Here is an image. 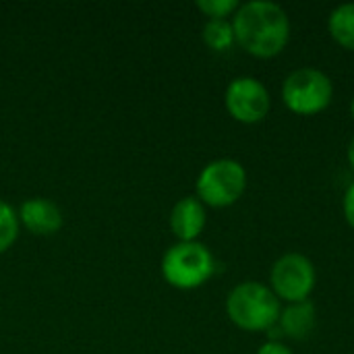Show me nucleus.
<instances>
[{
	"label": "nucleus",
	"mask_w": 354,
	"mask_h": 354,
	"mask_svg": "<svg viewBox=\"0 0 354 354\" xmlns=\"http://www.w3.org/2000/svg\"><path fill=\"white\" fill-rule=\"evenodd\" d=\"M234 44L255 58H274L290 41V19L286 10L268 0H251L232 17Z\"/></svg>",
	"instance_id": "obj_1"
},
{
	"label": "nucleus",
	"mask_w": 354,
	"mask_h": 354,
	"mask_svg": "<svg viewBox=\"0 0 354 354\" xmlns=\"http://www.w3.org/2000/svg\"><path fill=\"white\" fill-rule=\"evenodd\" d=\"M280 299L261 282H241L226 297V313L243 332H270L280 319Z\"/></svg>",
	"instance_id": "obj_2"
},
{
	"label": "nucleus",
	"mask_w": 354,
	"mask_h": 354,
	"mask_svg": "<svg viewBox=\"0 0 354 354\" xmlns=\"http://www.w3.org/2000/svg\"><path fill=\"white\" fill-rule=\"evenodd\" d=\"M216 272V259L212 251L199 243H176L162 259L164 280L178 290H193L203 286Z\"/></svg>",
	"instance_id": "obj_3"
},
{
	"label": "nucleus",
	"mask_w": 354,
	"mask_h": 354,
	"mask_svg": "<svg viewBox=\"0 0 354 354\" xmlns=\"http://www.w3.org/2000/svg\"><path fill=\"white\" fill-rule=\"evenodd\" d=\"M332 79L315 66L295 68L282 83V102L299 116H315L324 112L332 104Z\"/></svg>",
	"instance_id": "obj_4"
},
{
	"label": "nucleus",
	"mask_w": 354,
	"mask_h": 354,
	"mask_svg": "<svg viewBox=\"0 0 354 354\" xmlns=\"http://www.w3.org/2000/svg\"><path fill=\"white\" fill-rule=\"evenodd\" d=\"M247 189L245 166L232 158L209 162L197 176V199L209 207L234 205Z\"/></svg>",
	"instance_id": "obj_5"
},
{
	"label": "nucleus",
	"mask_w": 354,
	"mask_h": 354,
	"mask_svg": "<svg viewBox=\"0 0 354 354\" xmlns=\"http://www.w3.org/2000/svg\"><path fill=\"white\" fill-rule=\"evenodd\" d=\"M315 268L313 261L303 253H286L282 255L270 272V288L280 299L290 303L309 301L315 288Z\"/></svg>",
	"instance_id": "obj_6"
},
{
	"label": "nucleus",
	"mask_w": 354,
	"mask_h": 354,
	"mask_svg": "<svg viewBox=\"0 0 354 354\" xmlns=\"http://www.w3.org/2000/svg\"><path fill=\"white\" fill-rule=\"evenodd\" d=\"M228 114L243 124L261 122L272 108V97L266 85L255 77H236L228 83L224 93Z\"/></svg>",
	"instance_id": "obj_7"
},
{
	"label": "nucleus",
	"mask_w": 354,
	"mask_h": 354,
	"mask_svg": "<svg viewBox=\"0 0 354 354\" xmlns=\"http://www.w3.org/2000/svg\"><path fill=\"white\" fill-rule=\"evenodd\" d=\"M207 222L205 205L197 197H183L170 212V230L178 243H193L199 239Z\"/></svg>",
	"instance_id": "obj_8"
},
{
	"label": "nucleus",
	"mask_w": 354,
	"mask_h": 354,
	"mask_svg": "<svg viewBox=\"0 0 354 354\" xmlns=\"http://www.w3.org/2000/svg\"><path fill=\"white\" fill-rule=\"evenodd\" d=\"M19 222L37 236H50L62 228V212L54 201L35 197V199H27L21 205Z\"/></svg>",
	"instance_id": "obj_9"
},
{
	"label": "nucleus",
	"mask_w": 354,
	"mask_h": 354,
	"mask_svg": "<svg viewBox=\"0 0 354 354\" xmlns=\"http://www.w3.org/2000/svg\"><path fill=\"white\" fill-rule=\"evenodd\" d=\"M317 324V311L311 301L290 303L286 309L280 311L278 328L290 340H305L313 334Z\"/></svg>",
	"instance_id": "obj_10"
},
{
	"label": "nucleus",
	"mask_w": 354,
	"mask_h": 354,
	"mask_svg": "<svg viewBox=\"0 0 354 354\" xmlns=\"http://www.w3.org/2000/svg\"><path fill=\"white\" fill-rule=\"evenodd\" d=\"M328 29L338 46L354 52V2L340 4L330 12Z\"/></svg>",
	"instance_id": "obj_11"
},
{
	"label": "nucleus",
	"mask_w": 354,
	"mask_h": 354,
	"mask_svg": "<svg viewBox=\"0 0 354 354\" xmlns=\"http://www.w3.org/2000/svg\"><path fill=\"white\" fill-rule=\"evenodd\" d=\"M203 41L214 52H226L234 44V29L230 21H207L203 25Z\"/></svg>",
	"instance_id": "obj_12"
},
{
	"label": "nucleus",
	"mask_w": 354,
	"mask_h": 354,
	"mask_svg": "<svg viewBox=\"0 0 354 354\" xmlns=\"http://www.w3.org/2000/svg\"><path fill=\"white\" fill-rule=\"evenodd\" d=\"M19 236V216L17 212L0 201V253L8 251Z\"/></svg>",
	"instance_id": "obj_13"
},
{
	"label": "nucleus",
	"mask_w": 354,
	"mask_h": 354,
	"mask_svg": "<svg viewBox=\"0 0 354 354\" xmlns=\"http://www.w3.org/2000/svg\"><path fill=\"white\" fill-rule=\"evenodd\" d=\"M239 2L236 0H199L197 8L209 17V21H228V17H234V12L239 10Z\"/></svg>",
	"instance_id": "obj_14"
},
{
	"label": "nucleus",
	"mask_w": 354,
	"mask_h": 354,
	"mask_svg": "<svg viewBox=\"0 0 354 354\" xmlns=\"http://www.w3.org/2000/svg\"><path fill=\"white\" fill-rule=\"evenodd\" d=\"M342 212H344V218L348 222V226L354 230V183L346 189L344 193V199H342Z\"/></svg>",
	"instance_id": "obj_15"
},
{
	"label": "nucleus",
	"mask_w": 354,
	"mask_h": 354,
	"mask_svg": "<svg viewBox=\"0 0 354 354\" xmlns=\"http://www.w3.org/2000/svg\"><path fill=\"white\" fill-rule=\"evenodd\" d=\"M257 354H292V351L280 340H268L266 344H261Z\"/></svg>",
	"instance_id": "obj_16"
},
{
	"label": "nucleus",
	"mask_w": 354,
	"mask_h": 354,
	"mask_svg": "<svg viewBox=\"0 0 354 354\" xmlns=\"http://www.w3.org/2000/svg\"><path fill=\"white\" fill-rule=\"evenodd\" d=\"M346 160H348L351 168L354 170V135L351 137V141H348V147H346Z\"/></svg>",
	"instance_id": "obj_17"
},
{
	"label": "nucleus",
	"mask_w": 354,
	"mask_h": 354,
	"mask_svg": "<svg viewBox=\"0 0 354 354\" xmlns=\"http://www.w3.org/2000/svg\"><path fill=\"white\" fill-rule=\"evenodd\" d=\"M351 116H353V120H354V97H353V102H351Z\"/></svg>",
	"instance_id": "obj_18"
}]
</instances>
